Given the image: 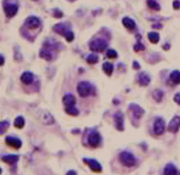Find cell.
<instances>
[{"label": "cell", "instance_id": "27", "mask_svg": "<svg viewBox=\"0 0 180 175\" xmlns=\"http://www.w3.org/2000/svg\"><path fill=\"white\" fill-rule=\"evenodd\" d=\"M65 112L69 115H72V116H77L78 115L79 111L78 110V108H76L75 106H66L65 107Z\"/></svg>", "mask_w": 180, "mask_h": 175}, {"label": "cell", "instance_id": "28", "mask_svg": "<svg viewBox=\"0 0 180 175\" xmlns=\"http://www.w3.org/2000/svg\"><path fill=\"white\" fill-rule=\"evenodd\" d=\"M25 125V120L22 116H19L17 117L15 121H14V126L17 128V129H22Z\"/></svg>", "mask_w": 180, "mask_h": 175}, {"label": "cell", "instance_id": "8", "mask_svg": "<svg viewBox=\"0 0 180 175\" xmlns=\"http://www.w3.org/2000/svg\"><path fill=\"white\" fill-rule=\"evenodd\" d=\"M129 111L135 120H140L144 115V110L136 104H131L129 106Z\"/></svg>", "mask_w": 180, "mask_h": 175}, {"label": "cell", "instance_id": "39", "mask_svg": "<svg viewBox=\"0 0 180 175\" xmlns=\"http://www.w3.org/2000/svg\"><path fill=\"white\" fill-rule=\"evenodd\" d=\"M1 172H2V169L0 168V174H1Z\"/></svg>", "mask_w": 180, "mask_h": 175}, {"label": "cell", "instance_id": "15", "mask_svg": "<svg viewBox=\"0 0 180 175\" xmlns=\"http://www.w3.org/2000/svg\"><path fill=\"white\" fill-rule=\"evenodd\" d=\"M41 121L42 123H44L45 125H50L53 124L55 122V119L52 115L48 113V112H43L41 116Z\"/></svg>", "mask_w": 180, "mask_h": 175}, {"label": "cell", "instance_id": "22", "mask_svg": "<svg viewBox=\"0 0 180 175\" xmlns=\"http://www.w3.org/2000/svg\"><path fill=\"white\" fill-rule=\"evenodd\" d=\"M40 57L45 59L46 61H51L53 56H52V54H51L50 51L48 50V49H42L40 52Z\"/></svg>", "mask_w": 180, "mask_h": 175}, {"label": "cell", "instance_id": "14", "mask_svg": "<svg viewBox=\"0 0 180 175\" xmlns=\"http://www.w3.org/2000/svg\"><path fill=\"white\" fill-rule=\"evenodd\" d=\"M63 104L66 106H74L75 104L77 103V99L73 94H65L63 99H62Z\"/></svg>", "mask_w": 180, "mask_h": 175}, {"label": "cell", "instance_id": "16", "mask_svg": "<svg viewBox=\"0 0 180 175\" xmlns=\"http://www.w3.org/2000/svg\"><path fill=\"white\" fill-rule=\"evenodd\" d=\"M33 79H34L33 74H32V72H29V71L24 72V73L21 75V77H20L21 82L25 84V85H30V84H32V82L33 81Z\"/></svg>", "mask_w": 180, "mask_h": 175}, {"label": "cell", "instance_id": "32", "mask_svg": "<svg viewBox=\"0 0 180 175\" xmlns=\"http://www.w3.org/2000/svg\"><path fill=\"white\" fill-rule=\"evenodd\" d=\"M134 51H141V50H144L145 49V47L143 46L142 44L140 42H138L135 45H134Z\"/></svg>", "mask_w": 180, "mask_h": 175}, {"label": "cell", "instance_id": "9", "mask_svg": "<svg viewBox=\"0 0 180 175\" xmlns=\"http://www.w3.org/2000/svg\"><path fill=\"white\" fill-rule=\"evenodd\" d=\"M83 163L86 164L91 170L95 172H100L102 171V166L95 159L92 158H83Z\"/></svg>", "mask_w": 180, "mask_h": 175}, {"label": "cell", "instance_id": "33", "mask_svg": "<svg viewBox=\"0 0 180 175\" xmlns=\"http://www.w3.org/2000/svg\"><path fill=\"white\" fill-rule=\"evenodd\" d=\"M62 13L61 12V11H59L58 9H56V10H55V13H54V16L56 17V18H62Z\"/></svg>", "mask_w": 180, "mask_h": 175}, {"label": "cell", "instance_id": "36", "mask_svg": "<svg viewBox=\"0 0 180 175\" xmlns=\"http://www.w3.org/2000/svg\"><path fill=\"white\" fill-rule=\"evenodd\" d=\"M133 68H134V69H140V64H139L136 61H134V63H133Z\"/></svg>", "mask_w": 180, "mask_h": 175}, {"label": "cell", "instance_id": "20", "mask_svg": "<svg viewBox=\"0 0 180 175\" xmlns=\"http://www.w3.org/2000/svg\"><path fill=\"white\" fill-rule=\"evenodd\" d=\"M178 172L176 166L172 164H168L164 168V175H178Z\"/></svg>", "mask_w": 180, "mask_h": 175}, {"label": "cell", "instance_id": "2", "mask_svg": "<svg viewBox=\"0 0 180 175\" xmlns=\"http://www.w3.org/2000/svg\"><path fill=\"white\" fill-rule=\"evenodd\" d=\"M3 7H4V11H5L6 17L9 18L14 17L17 14L18 10H19V5L15 4V3L9 2V0H5L4 1Z\"/></svg>", "mask_w": 180, "mask_h": 175}, {"label": "cell", "instance_id": "38", "mask_svg": "<svg viewBox=\"0 0 180 175\" xmlns=\"http://www.w3.org/2000/svg\"><path fill=\"white\" fill-rule=\"evenodd\" d=\"M67 175H77V172L73 170L69 171V172H67Z\"/></svg>", "mask_w": 180, "mask_h": 175}, {"label": "cell", "instance_id": "4", "mask_svg": "<svg viewBox=\"0 0 180 175\" xmlns=\"http://www.w3.org/2000/svg\"><path fill=\"white\" fill-rule=\"evenodd\" d=\"M94 92L93 86L89 82H81L78 85V92L81 97H87L92 95Z\"/></svg>", "mask_w": 180, "mask_h": 175}, {"label": "cell", "instance_id": "40", "mask_svg": "<svg viewBox=\"0 0 180 175\" xmlns=\"http://www.w3.org/2000/svg\"><path fill=\"white\" fill-rule=\"evenodd\" d=\"M34 1H37V0H34Z\"/></svg>", "mask_w": 180, "mask_h": 175}, {"label": "cell", "instance_id": "12", "mask_svg": "<svg viewBox=\"0 0 180 175\" xmlns=\"http://www.w3.org/2000/svg\"><path fill=\"white\" fill-rule=\"evenodd\" d=\"M114 121H115L116 129L119 131L124 130V115L121 112H117L114 115Z\"/></svg>", "mask_w": 180, "mask_h": 175}, {"label": "cell", "instance_id": "10", "mask_svg": "<svg viewBox=\"0 0 180 175\" xmlns=\"http://www.w3.org/2000/svg\"><path fill=\"white\" fill-rule=\"evenodd\" d=\"M164 129H165V122L163 119L157 118L154 123V133L157 136H161L164 132Z\"/></svg>", "mask_w": 180, "mask_h": 175}, {"label": "cell", "instance_id": "37", "mask_svg": "<svg viewBox=\"0 0 180 175\" xmlns=\"http://www.w3.org/2000/svg\"><path fill=\"white\" fill-rule=\"evenodd\" d=\"M4 64H5V58H4L3 55H0V66L4 65Z\"/></svg>", "mask_w": 180, "mask_h": 175}, {"label": "cell", "instance_id": "34", "mask_svg": "<svg viewBox=\"0 0 180 175\" xmlns=\"http://www.w3.org/2000/svg\"><path fill=\"white\" fill-rule=\"evenodd\" d=\"M173 8L175 10L180 9V1L179 0H175L173 2Z\"/></svg>", "mask_w": 180, "mask_h": 175}, {"label": "cell", "instance_id": "29", "mask_svg": "<svg viewBox=\"0 0 180 175\" xmlns=\"http://www.w3.org/2000/svg\"><path fill=\"white\" fill-rule=\"evenodd\" d=\"M86 61L89 64H95L98 62V56L95 54H91L90 55H88Z\"/></svg>", "mask_w": 180, "mask_h": 175}, {"label": "cell", "instance_id": "35", "mask_svg": "<svg viewBox=\"0 0 180 175\" xmlns=\"http://www.w3.org/2000/svg\"><path fill=\"white\" fill-rule=\"evenodd\" d=\"M174 101L177 103V104H178V105H180V92H178V93H177L175 96H174Z\"/></svg>", "mask_w": 180, "mask_h": 175}, {"label": "cell", "instance_id": "19", "mask_svg": "<svg viewBox=\"0 0 180 175\" xmlns=\"http://www.w3.org/2000/svg\"><path fill=\"white\" fill-rule=\"evenodd\" d=\"M122 23L125 26V28H128V30H134L135 29V22H134L133 19H131L128 17H125L123 19H122Z\"/></svg>", "mask_w": 180, "mask_h": 175}, {"label": "cell", "instance_id": "7", "mask_svg": "<svg viewBox=\"0 0 180 175\" xmlns=\"http://www.w3.org/2000/svg\"><path fill=\"white\" fill-rule=\"evenodd\" d=\"M101 143V136L98 132L93 131L88 136V143L90 146H92L93 148L98 147Z\"/></svg>", "mask_w": 180, "mask_h": 175}, {"label": "cell", "instance_id": "26", "mask_svg": "<svg viewBox=\"0 0 180 175\" xmlns=\"http://www.w3.org/2000/svg\"><path fill=\"white\" fill-rule=\"evenodd\" d=\"M148 40L150 41V42H152L154 44H156L157 42H159V40H160V36H159V34L155 32H151L149 33L148 34Z\"/></svg>", "mask_w": 180, "mask_h": 175}, {"label": "cell", "instance_id": "18", "mask_svg": "<svg viewBox=\"0 0 180 175\" xmlns=\"http://www.w3.org/2000/svg\"><path fill=\"white\" fill-rule=\"evenodd\" d=\"M2 161L5 162L9 165H14L15 163L19 161V156L18 155H5L2 157Z\"/></svg>", "mask_w": 180, "mask_h": 175}, {"label": "cell", "instance_id": "21", "mask_svg": "<svg viewBox=\"0 0 180 175\" xmlns=\"http://www.w3.org/2000/svg\"><path fill=\"white\" fill-rule=\"evenodd\" d=\"M171 80L176 85H179L180 84V71L179 70H174L172 71L170 76Z\"/></svg>", "mask_w": 180, "mask_h": 175}, {"label": "cell", "instance_id": "5", "mask_svg": "<svg viewBox=\"0 0 180 175\" xmlns=\"http://www.w3.org/2000/svg\"><path fill=\"white\" fill-rule=\"evenodd\" d=\"M107 48V42L103 39H96L90 42V49L94 52H103Z\"/></svg>", "mask_w": 180, "mask_h": 175}, {"label": "cell", "instance_id": "25", "mask_svg": "<svg viewBox=\"0 0 180 175\" xmlns=\"http://www.w3.org/2000/svg\"><path fill=\"white\" fill-rule=\"evenodd\" d=\"M147 4H148V6L151 10H154V11H160L161 7L159 4L157 3L156 0H147Z\"/></svg>", "mask_w": 180, "mask_h": 175}, {"label": "cell", "instance_id": "6", "mask_svg": "<svg viewBox=\"0 0 180 175\" xmlns=\"http://www.w3.org/2000/svg\"><path fill=\"white\" fill-rule=\"evenodd\" d=\"M25 26L30 29V30H35L41 27V20L40 18L34 16H30L28 17L26 21H25Z\"/></svg>", "mask_w": 180, "mask_h": 175}, {"label": "cell", "instance_id": "24", "mask_svg": "<svg viewBox=\"0 0 180 175\" xmlns=\"http://www.w3.org/2000/svg\"><path fill=\"white\" fill-rule=\"evenodd\" d=\"M103 70L107 76H111L113 71V65L110 63H105L103 64Z\"/></svg>", "mask_w": 180, "mask_h": 175}, {"label": "cell", "instance_id": "1", "mask_svg": "<svg viewBox=\"0 0 180 175\" xmlns=\"http://www.w3.org/2000/svg\"><path fill=\"white\" fill-rule=\"evenodd\" d=\"M53 30L56 32L57 33H59L61 35L65 37V39L67 40V42H72L74 40V33L71 30H69L68 28V26H66V24L64 23H60L56 25Z\"/></svg>", "mask_w": 180, "mask_h": 175}, {"label": "cell", "instance_id": "11", "mask_svg": "<svg viewBox=\"0 0 180 175\" xmlns=\"http://www.w3.org/2000/svg\"><path fill=\"white\" fill-rule=\"evenodd\" d=\"M180 129V116H174L168 126V130L171 133H177Z\"/></svg>", "mask_w": 180, "mask_h": 175}, {"label": "cell", "instance_id": "30", "mask_svg": "<svg viewBox=\"0 0 180 175\" xmlns=\"http://www.w3.org/2000/svg\"><path fill=\"white\" fill-rule=\"evenodd\" d=\"M9 122L7 121H0V135H4L7 129L9 128Z\"/></svg>", "mask_w": 180, "mask_h": 175}, {"label": "cell", "instance_id": "17", "mask_svg": "<svg viewBox=\"0 0 180 175\" xmlns=\"http://www.w3.org/2000/svg\"><path fill=\"white\" fill-rule=\"evenodd\" d=\"M138 82L142 86H147L150 82V78H149L148 74L142 72V73L139 74Z\"/></svg>", "mask_w": 180, "mask_h": 175}, {"label": "cell", "instance_id": "13", "mask_svg": "<svg viewBox=\"0 0 180 175\" xmlns=\"http://www.w3.org/2000/svg\"><path fill=\"white\" fill-rule=\"evenodd\" d=\"M5 143L14 149H19L22 145V142L19 138L12 137V136H7L5 138Z\"/></svg>", "mask_w": 180, "mask_h": 175}, {"label": "cell", "instance_id": "31", "mask_svg": "<svg viewBox=\"0 0 180 175\" xmlns=\"http://www.w3.org/2000/svg\"><path fill=\"white\" fill-rule=\"evenodd\" d=\"M106 56L109 58V59H115L118 57V54L114 49H108L106 52Z\"/></svg>", "mask_w": 180, "mask_h": 175}, {"label": "cell", "instance_id": "3", "mask_svg": "<svg viewBox=\"0 0 180 175\" xmlns=\"http://www.w3.org/2000/svg\"><path fill=\"white\" fill-rule=\"evenodd\" d=\"M120 161L123 166L128 167H132L136 164V159L134 157V155L128 152H123L120 153Z\"/></svg>", "mask_w": 180, "mask_h": 175}, {"label": "cell", "instance_id": "23", "mask_svg": "<svg viewBox=\"0 0 180 175\" xmlns=\"http://www.w3.org/2000/svg\"><path fill=\"white\" fill-rule=\"evenodd\" d=\"M153 99L156 100L157 102H161L162 100V98H163V92L161 90L159 89H157L155 90L152 93Z\"/></svg>", "mask_w": 180, "mask_h": 175}]
</instances>
